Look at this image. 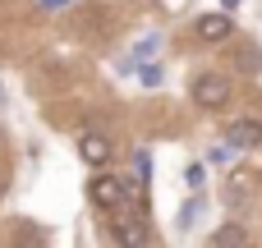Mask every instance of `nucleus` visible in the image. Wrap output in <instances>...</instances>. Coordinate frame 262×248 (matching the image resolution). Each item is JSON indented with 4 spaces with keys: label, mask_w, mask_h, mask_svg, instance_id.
Masks as SVG:
<instances>
[{
    "label": "nucleus",
    "mask_w": 262,
    "mask_h": 248,
    "mask_svg": "<svg viewBox=\"0 0 262 248\" xmlns=\"http://www.w3.org/2000/svg\"><path fill=\"white\" fill-rule=\"evenodd\" d=\"M138 78H143V87H161V64H143Z\"/></svg>",
    "instance_id": "nucleus-7"
},
{
    "label": "nucleus",
    "mask_w": 262,
    "mask_h": 248,
    "mask_svg": "<svg viewBox=\"0 0 262 248\" xmlns=\"http://www.w3.org/2000/svg\"><path fill=\"white\" fill-rule=\"evenodd\" d=\"M198 216H203V198H193V202H189V207L180 212V226H193Z\"/></svg>",
    "instance_id": "nucleus-8"
},
{
    "label": "nucleus",
    "mask_w": 262,
    "mask_h": 248,
    "mask_svg": "<svg viewBox=\"0 0 262 248\" xmlns=\"http://www.w3.org/2000/svg\"><path fill=\"white\" fill-rule=\"evenodd\" d=\"M69 0H41V9H64Z\"/></svg>",
    "instance_id": "nucleus-10"
},
{
    "label": "nucleus",
    "mask_w": 262,
    "mask_h": 248,
    "mask_svg": "<svg viewBox=\"0 0 262 248\" xmlns=\"http://www.w3.org/2000/svg\"><path fill=\"white\" fill-rule=\"evenodd\" d=\"M88 198H92V207H101V212L143 216V212L134 207V198H129V179H120V175H97V179L88 184Z\"/></svg>",
    "instance_id": "nucleus-1"
},
{
    "label": "nucleus",
    "mask_w": 262,
    "mask_h": 248,
    "mask_svg": "<svg viewBox=\"0 0 262 248\" xmlns=\"http://www.w3.org/2000/svg\"><path fill=\"white\" fill-rule=\"evenodd\" d=\"M189 92H193V101H198V106L216 110V106H226V101H230V74H198V78L189 83Z\"/></svg>",
    "instance_id": "nucleus-2"
},
{
    "label": "nucleus",
    "mask_w": 262,
    "mask_h": 248,
    "mask_svg": "<svg viewBox=\"0 0 262 248\" xmlns=\"http://www.w3.org/2000/svg\"><path fill=\"white\" fill-rule=\"evenodd\" d=\"M226 147L244 152V147H262V120H235L226 129Z\"/></svg>",
    "instance_id": "nucleus-4"
},
{
    "label": "nucleus",
    "mask_w": 262,
    "mask_h": 248,
    "mask_svg": "<svg viewBox=\"0 0 262 248\" xmlns=\"http://www.w3.org/2000/svg\"><path fill=\"white\" fill-rule=\"evenodd\" d=\"M111 152H115V147H111L106 133H83V138H78V156H83L92 170H101V166L111 161Z\"/></svg>",
    "instance_id": "nucleus-5"
},
{
    "label": "nucleus",
    "mask_w": 262,
    "mask_h": 248,
    "mask_svg": "<svg viewBox=\"0 0 262 248\" xmlns=\"http://www.w3.org/2000/svg\"><path fill=\"white\" fill-rule=\"evenodd\" d=\"M193 37H203L207 46H221V41L235 37V23H230V14H203L193 23Z\"/></svg>",
    "instance_id": "nucleus-3"
},
{
    "label": "nucleus",
    "mask_w": 262,
    "mask_h": 248,
    "mask_svg": "<svg viewBox=\"0 0 262 248\" xmlns=\"http://www.w3.org/2000/svg\"><path fill=\"white\" fill-rule=\"evenodd\" d=\"M226 5H230V9H235V5H239V0H226Z\"/></svg>",
    "instance_id": "nucleus-11"
},
{
    "label": "nucleus",
    "mask_w": 262,
    "mask_h": 248,
    "mask_svg": "<svg viewBox=\"0 0 262 248\" xmlns=\"http://www.w3.org/2000/svg\"><path fill=\"white\" fill-rule=\"evenodd\" d=\"M212 244H249V235H244L239 226H221V230L212 235Z\"/></svg>",
    "instance_id": "nucleus-6"
},
{
    "label": "nucleus",
    "mask_w": 262,
    "mask_h": 248,
    "mask_svg": "<svg viewBox=\"0 0 262 248\" xmlns=\"http://www.w3.org/2000/svg\"><path fill=\"white\" fill-rule=\"evenodd\" d=\"M184 184H189V189H193V193H198V189H203V166H198V161H193V166H189V170H184Z\"/></svg>",
    "instance_id": "nucleus-9"
}]
</instances>
